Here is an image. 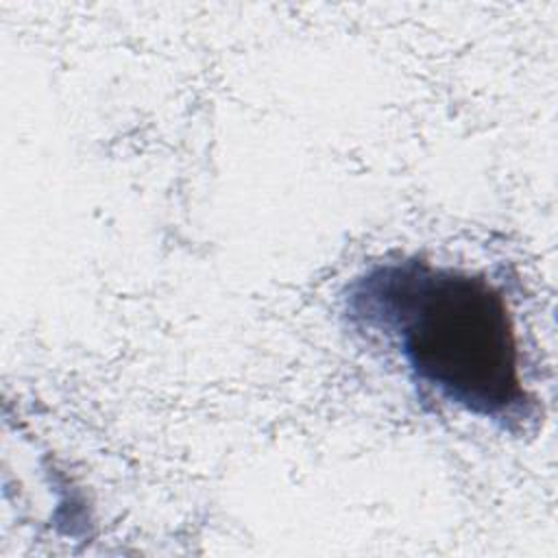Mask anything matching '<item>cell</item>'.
Instances as JSON below:
<instances>
[{
  "label": "cell",
  "mask_w": 558,
  "mask_h": 558,
  "mask_svg": "<svg viewBox=\"0 0 558 558\" xmlns=\"http://www.w3.org/2000/svg\"><path fill=\"white\" fill-rule=\"evenodd\" d=\"M344 312L442 401L506 429L534 416L512 314L482 275L418 257L373 264L349 283Z\"/></svg>",
  "instance_id": "1"
}]
</instances>
